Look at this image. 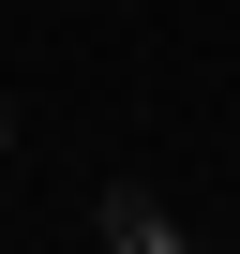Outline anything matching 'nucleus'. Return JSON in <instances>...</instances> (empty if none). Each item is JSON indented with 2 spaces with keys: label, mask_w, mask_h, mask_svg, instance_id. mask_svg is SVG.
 I'll return each mask as SVG.
<instances>
[{
  "label": "nucleus",
  "mask_w": 240,
  "mask_h": 254,
  "mask_svg": "<svg viewBox=\"0 0 240 254\" xmlns=\"http://www.w3.org/2000/svg\"><path fill=\"white\" fill-rule=\"evenodd\" d=\"M90 239H105V254H180L195 224H180L165 194H135V180H105V194H90Z\"/></svg>",
  "instance_id": "f257e3e1"
},
{
  "label": "nucleus",
  "mask_w": 240,
  "mask_h": 254,
  "mask_svg": "<svg viewBox=\"0 0 240 254\" xmlns=\"http://www.w3.org/2000/svg\"><path fill=\"white\" fill-rule=\"evenodd\" d=\"M0 150H15V90H0Z\"/></svg>",
  "instance_id": "f03ea898"
}]
</instances>
